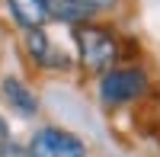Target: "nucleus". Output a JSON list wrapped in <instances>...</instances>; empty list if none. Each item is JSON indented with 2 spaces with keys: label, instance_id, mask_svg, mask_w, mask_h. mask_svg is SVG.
Here are the masks:
<instances>
[{
  "label": "nucleus",
  "instance_id": "obj_1",
  "mask_svg": "<svg viewBox=\"0 0 160 157\" xmlns=\"http://www.w3.org/2000/svg\"><path fill=\"white\" fill-rule=\"evenodd\" d=\"M74 42L80 51V64L87 74H106L118 58V42L109 29L102 26H90V23H77L74 26Z\"/></svg>",
  "mask_w": 160,
  "mask_h": 157
},
{
  "label": "nucleus",
  "instance_id": "obj_2",
  "mask_svg": "<svg viewBox=\"0 0 160 157\" xmlns=\"http://www.w3.org/2000/svg\"><path fill=\"white\" fill-rule=\"evenodd\" d=\"M148 93V74L141 68H109L99 80V99L106 106H125Z\"/></svg>",
  "mask_w": 160,
  "mask_h": 157
},
{
  "label": "nucleus",
  "instance_id": "obj_3",
  "mask_svg": "<svg viewBox=\"0 0 160 157\" xmlns=\"http://www.w3.org/2000/svg\"><path fill=\"white\" fill-rule=\"evenodd\" d=\"M29 154L32 157H87V144L77 135L64 132V128H38L29 141Z\"/></svg>",
  "mask_w": 160,
  "mask_h": 157
},
{
  "label": "nucleus",
  "instance_id": "obj_4",
  "mask_svg": "<svg viewBox=\"0 0 160 157\" xmlns=\"http://www.w3.org/2000/svg\"><path fill=\"white\" fill-rule=\"evenodd\" d=\"M26 51H29V58L38 64V68H51V71L68 68V58L48 42L45 29H26Z\"/></svg>",
  "mask_w": 160,
  "mask_h": 157
},
{
  "label": "nucleus",
  "instance_id": "obj_5",
  "mask_svg": "<svg viewBox=\"0 0 160 157\" xmlns=\"http://www.w3.org/2000/svg\"><path fill=\"white\" fill-rule=\"evenodd\" d=\"M0 96L10 103V109H16L19 115H26V119L38 112V99H35V93L19 80V77H13V74L0 80Z\"/></svg>",
  "mask_w": 160,
  "mask_h": 157
},
{
  "label": "nucleus",
  "instance_id": "obj_6",
  "mask_svg": "<svg viewBox=\"0 0 160 157\" xmlns=\"http://www.w3.org/2000/svg\"><path fill=\"white\" fill-rule=\"evenodd\" d=\"M7 7L22 29H42L48 19V0H7Z\"/></svg>",
  "mask_w": 160,
  "mask_h": 157
},
{
  "label": "nucleus",
  "instance_id": "obj_7",
  "mask_svg": "<svg viewBox=\"0 0 160 157\" xmlns=\"http://www.w3.org/2000/svg\"><path fill=\"white\" fill-rule=\"evenodd\" d=\"M71 3H77V7H80V10H83L87 16L93 19V16H99V13L115 10V3H118V0H71Z\"/></svg>",
  "mask_w": 160,
  "mask_h": 157
},
{
  "label": "nucleus",
  "instance_id": "obj_8",
  "mask_svg": "<svg viewBox=\"0 0 160 157\" xmlns=\"http://www.w3.org/2000/svg\"><path fill=\"white\" fill-rule=\"evenodd\" d=\"M0 157H32V154H29V148H19L13 141H7V144H0Z\"/></svg>",
  "mask_w": 160,
  "mask_h": 157
},
{
  "label": "nucleus",
  "instance_id": "obj_9",
  "mask_svg": "<svg viewBox=\"0 0 160 157\" xmlns=\"http://www.w3.org/2000/svg\"><path fill=\"white\" fill-rule=\"evenodd\" d=\"M7 141H10V128L3 122V115H0V144H7Z\"/></svg>",
  "mask_w": 160,
  "mask_h": 157
}]
</instances>
